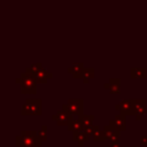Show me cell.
Wrapping results in <instances>:
<instances>
[{
    "label": "cell",
    "mask_w": 147,
    "mask_h": 147,
    "mask_svg": "<svg viewBox=\"0 0 147 147\" xmlns=\"http://www.w3.org/2000/svg\"><path fill=\"white\" fill-rule=\"evenodd\" d=\"M94 77V69L93 68H85L82 75V79L84 80L85 84H87L92 78Z\"/></svg>",
    "instance_id": "18"
},
{
    "label": "cell",
    "mask_w": 147,
    "mask_h": 147,
    "mask_svg": "<svg viewBox=\"0 0 147 147\" xmlns=\"http://www.w3.org/2000/svg\"><path fill=\"white\" fill-rule=\"evenodd\" d=\"M134 99H123L119 103L115 105V109L119 110V114L126 115H134Z\"/></svg>",
    "instance_id": "5"
},
{
    "label": "cell",
    "mask_w": 147,
    "mask_h": 147,
    "mask_svg": "<svg viewBox=\"0 0 147 147\" xmlns=\"http://www.w3.org/2000/svg\"><path fill=\"white\" fill-rule=\"evenodd\" d=\"M103 87L106 90H109L110 93H119L121 88V78H110L108 83L103 84Z\"/></svg>",
    "instance_id": "11"
},
{
    "label": "cell",
    "mask_w": 147,
    "mask_h": 147,
    "mask_svg": "<svg viewBox=\"0 0 147 147\" xmlns=\"http://www.w3.org/2000/svg\"><path fill=\"white\" fill-rule=\"evenodd\" d=\"M80 122H82V125H83V129H86V127H90V126H93V121H94V115L90 114V115H83L82 117H79Z\"/></svg>",
    "instance_id": "17"
},
{
    "label": "cell",
    "mask_w": 147,
    "mask_h": 147,
    "mask_svg": "<svg viewBox=\"0 0 147 147\" xmlns=\"http://www.w3.org/2000/svg\"><path fill=\"white\" fill-rule=\"evenodd\" d=\"M41 113H42V101L41 99L38 98L26 99L21 108V115L39 116L41 115Z\"/></svg>",
    "instance_id": "2"
},
{
    "label": "cell",
    "mask_w": 147,
    "mask_h": 147,
    "mask_svg": "<svg viewBox=\"0 0 147 147\" xmlns=\"http://www.w3.org/2000/svg\"><path fill=\"white\" fill-rule=\"evenodd\" d=\"M146 106H147V100L146 99H134V116L136 119L139 121L142 115L146 114Z\"/></svg>",
    "instance_id": "7"
},
{
    "label": "cell",
    "mask_w": 147,
    "mask_h": 147,
    "mask_svg": "<svg viewBox=\"0 0 147 147\" xmlns=\"http://www.w3.org/2000/svg\"><path fill=\"white\" fill-rule=\"evenodd\" d=\"M71 117L72 116L70 114H68L67 111H64V110H59V111H56L52 115V119L57 125H67V126H68Z\"/></svg>",
    "instance_id": "6"
},
{
    "label": "cell",
    "mask_w": 147,
    "mask_h": 147,
    "mask_svg": "<svg viewBox=\"0 0 147 147\" xmlns=\"http://www.w3.org/2000/svg\"><path fill=\"white\" fill-rule=\"evenodd\" d=\"M92 138H93V140H95V141L106 140L105 134H103V129H101L99 125L95 124V125L93 126V134H92Z\"/></svg>",
    "instance_id": "16"
},
{
    "label": "cell",
    "mask_w": 147,
    "mask_h": 147,
    "mask_svg": "<svg viewBox=\"0 0 147 147\" xmlns=\"http://www.w3.org/2000/svg\"><path fill=\"white\" fill-rule=\"evenodd\" d=\"M140 142L142 145H147V134H142L140 137Z\"/></svg>",
    "instance_id": "22"
},
{
    "label": "cell",
    "mask_w": 147,
    "mask_h": 147,
    "mask_svg": "<svg viewBox=\"0 0 147 147\" xmlns=\"http://www.w3.org/2000/svg\"><path fill=\"white\" fill-rule=\"evenodd\" d=\"M62 110L67 111L71 116L77 115L79 118L84 115V100L83 99H69L67 103L62 105Z\"/></svg>",
    "instance_id": "4"
},
{
    "label": "cell",
    "mask_w": 147,
    "mask_h": 147,
    "mask_svg": "<svg viewBox=\"0 0 147 147\" xmlns=\"http://www.w3.org/2000/svg\"><path fill=\"white\" fill-rule=\"evenodd\" d=\"M109 147H125V146H124V145H122V144H121V140L118 139V140L111 141V142H110V145H109Z\"/></svg>",
    "instance_id": "20"
},
{
    "label": "cell",
    "mask_w": 147,
    "mask_h": 147,
    "mask_svg": "<svg viewBox=\"0 0 147 147\" xmlns=\"http://www.w3.org/2000/svg\"><path fill=\"white\" fill-rule=\"evenodd\" d=\"M47 132H48V127H47V125H41V127H40V130L38 131V136H39V138H40V140L44 142V141H46L47 140Z\"/></svg>",
    "instance_id": "19"
},
{
    "label": "cell",
    "mask_w": 147,
    "mask_h": 147,
    "mask_svg": "<svg viewBox=\"0 0 147 147\" xmlns=\"http://www.w3.org/2000/svg\"><path fill=\"white\" fill-rule=\"evenodd\" d=\"M84 69H85V67H84L83 62H76L71 67L68 68V72H70L74 78H82Z\"/></svg>",
    "instance_id": "12"
},
{
    "label": "cell",
    "mask_w": 147,
    "mask_h": 147,
    "mask_svg": "<svg viewBox=\"0 0 147 147\" xmlns=\"http://www.w3.org/2000/svg\"><path fill=\"white\" fill-rule=\"evenodd\" d=\"M131 147H137V146H131Z\"/></svg>",
    "instance_id": "23"
},
{
    "label": "cell",
    "mask_w": 147,
    "mask_h": 147,
    "mask_svg": "<svg viewBox=\"0 0 147 147\" xmlns=\"http://www.w3.org/2000/svg\"><path fill=\"white\" fill-rule=\"evenodd\" d=\"M17 84L21 85V92L22 93H36L37 92V85L33 76L29 72H22L18 78L15 79Z\"/></svg>",
    "instance_id": "3"
},
{
    "label": "cell",
    "mask_w": 147,
    "mask_h": 147,
    "mask_svg": "<svg viewBox=\"0 0 147 147\" xmlns=\"http://www.w3.org/2000/svg\"><path fill=\"white\" fill-rule=\"evenodd\" d=\"M103 134H105V138L110 140L111 141H115V140H118L121 138V132L116 131L113 126H110L109 124H106L103 126Z\"/></svg>",
    "instance_id": "10"
},
{
    "label": "cell",
    "mask_w": 147,
    "mask_h": 147,
    "mask_svg": "<svg viewBox=\"0 0 147 147\" xmlns=\"http://www.w3.org/2000/svg\"><path fill=\"white\" fill-rule=\"evenodd\" d=\"M15 144L18 147H40L42 141L40 140L37 131L22 130L21 133L15 137Z\"/></svg>",
    "instance_id": "1"
},
{
    "label": "cell",
    "mask_w": 147,
    "mask_h": 147,
    "mask_svg": "<svg viewBox=\"0 0 147 147\" xmlns=\"http://www.w3.org/2000/svg\"><path fill=\"white\" fill-rule=\"evenodd\" d=\"M90 136L85 132V130H80V131H76V132H72V139L75 141L78 142L79 146H83L87 140H90Z\"/></svg>",
    "instance_id": "13"
},
{
    "label": "cell",
    "mask_w": 147,
    "mask_h": 147,
    "mask_svg": "<svg viewBox=\"0 0 147 147\" xmlns=\"http://www.w3.org/2000/svg\"><path fill=\"white\" fill-rule=\"evenodd\" d=\"M147 76V70L146 68L139 67V68H131L130 69V77L136 79V78H146Z\"/></svg>",
    "instance_id": "14"
},
{
    "label": "cell",
    "mask_w": 147,
    "mask_h": 147,
    "mask_svg": "<svg viewBox=\"0 0 147 147\" xmlns=\"http://www.w3.org/2000/svg\"><path fill=\"white\" fill-rule=\"evenodd\" d=\"M94 126V125H93ZM93 126H90V127H86V129H83V130H85V132L90 136V137H92V134H93Z\"/></svg>",
    "instance_id": "21"
},
{
    "label": "cell",
    "mask_w": 147,
    "mask_h": 147,
    "mask_svg": "<svg viewBox=\"0 0 147 147\" xmlns=\"http://www.w3.org/2000/svg\"><path fill=\"white\" fill-rule=\"evenodd\" d=\"M68 129H69L70 131H72V132L83 130V125H82L80 119H79V118H76V119H75L74 116H72L71 119H70V122H69V124H68Z\"/></svg>",
    "instance_id": "15"
},
{
    "label": "cell",
    "mask_w": 147,
    "mask_h": 147,
    "mask_svg": "<svg viewBox=\"0 0 147 147\" xmlns=\"http://www.w3.org/2000/svg\"><path fill=\"white\" fill-rule=\"evenodd\" d=\"M31 75L33 76L34 80L37 83H40V84H46L47 80L53 77V74L49 72V71H47L45 68H41V69H39L38 71H36V72H33Z\"/></svg>",
    "instance_id": "9"
},
{
    "label": "cell",
    "mask_w": 147,
    "mask_h": 147,
    "mask_svg": "<svg viewBox=\"0 0 147 147\" xmlns=\"http://www.w3.org/2000/svg\"><path fill=\"white\" fill-rule=\"evenodd\" d=\"M110 126H113L116 131L118 132H122L126 129V121H125V116L122 115V114H118L114 117V119H111L109 123H108Z\"/></svg>",
    "instance_id": "8"
}]
</instances>
